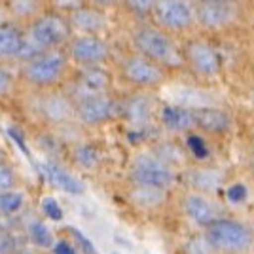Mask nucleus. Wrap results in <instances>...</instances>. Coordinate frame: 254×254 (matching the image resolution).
Here are the masks:
<instances>
[{
  "instance_id": "f257e3e1",
  "label": "nucleus",
  "mask_w": 254,
  "mask_h": 254,
  "mask_svg": "<svg viewBox=\"0 0 254 254\" xmlns=\"http://www.w3.org/2000/svg\"><path fill=\"white\" fill-rule=\"evenodd\" d=\"M19 87L25 93H42L63 89L68 76L72 72V64L64 50H53L34 55L29 61L15 64Z\"/></svg>"
},
{
  "instance_id": "f03ea898",
  "label": "nucleus",
  "mask_w": 254,
  "mask_h": 254,
  "mask_svg": "<svg viewBox=\"0 0 254 254\" xmlns=\"http://www.w3.org/2000/svg\"><path fill=\"white\" fill-rule=\"evenodd\" d=\"M23 29L27 42L36 53L64 50L74 36L66 13L53 8L52 2H48V6Z\"/></svg>"
},
{
  "instance_id": "7ed1b4c3",
  "label": "nucleus",
  "mask_w": 254,
  "mask_h": 254,
  "mask_svg": "<svg viewBox=\"0 0 254 254\" xmlns=\"http://www.w3.org/2000/svg\"><path fill=\"white\" fill-rule=\"evenodd\" d=\"M131 46L133 52L146 57L150 61L159 64L161 68H182L184 59L180 52L179 44L175 38L156 27L152 21L138 23L131 32Z\"/></svg>"
},
{
  "instance_id": "20e7f679",
  "label": "nucleus",
  "mask_w": 254,
  "mask_h": 254,
  "mask_svg": "<svg viewBox=\"0 0 254 254\" xmlns=\"http://www.w3.org/2000/svg\"><path fill=\"white\" fill-rule=\"evenodd\" d=\"M29 110L40 129L57 131L74 124V103L64 93V89L29 93Z\"/></svg>"
},
{
  "instance_id": "39448f33",
  "label": "nucleus",
  "mask_w": 254,
  "mask_h": 254,
  "mask_svg": "<svg viewBox=\"0 0 254 254\" xmlns=\"http://www.w3.org/2000/svg\"><path fill=\"white\" fill-rule=\"evenodd\" d=\"M180 175L177 171L165 165L163 161L154 158L148 150L138 152L127 165V182L138 186H152L161 190H173L179 184Z\"/></svg>"
},
{
  "instance_id": "423d86ee",
  "label": "nucleus",
  "mask_w": 254,
  "mask_h": 254,
  "mask_svg": "<svg viewBox=\"0 0 254 254\" xmlns=\"http://www.w3.org/2000/svg\"><path fill=\"white\" fill-rule=\"evenodd\" d=\"M118 76L133 91H152L167 82V70L146 57L131 52L118 63Z\"/></svg>"
},
{
  "instance_id": "0eeeda50",
  "label": "nucleus",
  "mask_w": 254,
  "mask_h": 254,
  "mask_svg": "<svg viewBox=\"0 0 254 254\" xmlns=\"http://www.w3.org/2000/svg\"><path fill=\"white\" fill-rule=\"evenodd\" d=\"M64 93L76 103L80 99L114 93V74L106 66H72Z\"/></svg>"
},
{
  "instance_id": "6e6552de",
  "label": "nucleus",
  "mask_w": 254,
  "mask_h": 254,
  "mask_svg": "<svg viewBox=\"0 0 254 254\" xmlns=\"http://www.w3.org/2000/svg\"><path fill=\"white\" fill-rule=\"evenodd\" d=\"M205 237L218 253H241L254 241L253 230L232 218H218L205 228Z\"/></svg>"
},
{
  "instance_id": "1a4fd4ad",
  "label": "nucleus",
  "mask_w": 254,
  "mask_h": 254,
  "mask_svg": "<svg viewBox=\"0 0 254 254\" xmlns=\"http://www.w3.org/2000/svg\"><path fill=\"white\" fill-rule=\"evenodd\" d=\"M152 23L171 36L184 34L195 25L193 4L184 0H154Z\"/></svg>"
},
{
  "instance_id": "9d476101",
  "label": "nucleus",
  "mask_w": 254,
  "mask_h": 254,
  "mask_svg": "<svg viewBox=\"0 0 254 254\" xmlns=\"http://www.w3.org/2000/svg\"><path fill=\"white\" fill-rule=\"evenodd\" d=\"M64 52L72 66H105L112 53L105 38L93 34H74Z\"/></svg>"
},
{
  "instance_id": "9b49d317",
  "label": "nucleus",
  "mask_w": 254,
  "mask_h": 254,
  "mask_svg": "<svg viewBox=\"0 0 254 254\" xmlns=\"http://www.w3.org/2000/svg\"><path fill=\"white\" fill-rule=\"evenodd\" d=\"M120 118V99L114 93L87 97L74 103V122L82 127H99Z\"/></svg>"
},
{
  "instance_id": "f8f14e48",
  "label": "nucleus",
  "mask_w": 254,
  "mask_h": 254,
  "mask_svg": "<svg viewBox=\"0 0 254 254\" xmlns=\"http://www.w3.org/2000/svg\"><path fill=\"white\" fill-rule=\"evenodd\" d=\"M120 118L129 129H152L158 120V105L152 91H131L120 99Z\"/></svg>"
},
{
  "instance_id": "ddd939ff",
  "label": "nucleus",
  "mask_w": 254,
  "mask_h": 254,
  "mask_svg": "<svg viewBox=\"0 0 254 254\" xmlns=\"http://www.w3.org/2000/svg\"><path fill=\"white\" fill-rule=\"evenodd\" d=\"M184 66H188L199 78H212L220 72V55L209 42L201 38H190L180 48Z\"/></svg>"
},
{
  "instance_id": "4468645a",
  "label": "nucleus",
  "mask_w": 254,
  "mask_h": 254,
  "mask_svg": "<svg viewBox=\"0 0 254 254\" xmlns=\"http://www.w3.org/2000/svg\"><path fill=\"white\" fill-rule=\"evenodd\" d=\"M27 59V36L21 25L13 21L0 23V63L19 64Z\"/></svg>"
},
{
  "instance_id": "2eb2a0df",
  "label": "nucleus",
  "mask_w": 254,
  "mask_h": 254,
  "mask_svg": "<svg viewBox=\"0 0 254 254\" xmlns=\"http://www.w3.org/2000/svg\"><path fill=\"white\" fill-rule=\"evenodd\" d=\"M193 10H195V23H199L203 29L209 31H218L232 25L237 13L235 4L224 0H203L193 4Z\"/></svg>"
},
{
  "instance_id": "dca6fc26",
  "label": "nucleus",
  "mask_w": 254,
  "mask_h": 254,
  "mask_svg": "<svg viewBox=\"0 0 254 254\" xmlns=\"http://www.w3.org/2000/svg\"><path fill=\"white\" fill-rule=\"evenodd\" d=\"M70 27L74 34H93V36H103V32L108 27V17L101 8L95 4H85L80 2L74 10L66 13Z\"/></svg>"
},
{
  "instance_id": "f3484780",
  "label": "nucleus",
  "mask_w": 254,
  "mask_h": 254,
  "mask_svg": "<svg viewBox=\"0 0 254 254\" xmlns=\"http://www.w3.org/2000/svg\"><path fill=\"white\" fill-rule=\"evenodd\" d=\"M64 159L82 173H95L105 163V150L93 140H76L66 146Z\"/></svg>"
},
{
  "instance_id": "a211bd4d",
  "label": "nucleus",
  "mask_w": 254,
  "mask_h": 254,
  "mask_svg": "<svg viewBox=\"0 0 254 254\" xmlns=\"http://www.w3.org/2000/svg\"><path fill=\"white\" fill-rule=\"evenodd\" d=\"M27 212L19 218V232L23 233L25 245L34 249V251H38V253L50 254L55 241H57L55 232L50 228V224L46 222L40 214H34L31 218H27Z\"/></svg>"
},
{
  "instance_id": "6ab92c4d",
  "label": "nucleus",
  "mask_w": 254,
  "mask_h": 254,
  "mask_svg": "<svg viewBox=\"0 0 254 254\" xmlns=\"http://www.w3.org/2000/svg\"><path fill=\"white\" fill-rule=\"evenodd\" d=\"M38 169L42 173V179L55 190L64 191L68 195H84L85 184L82 179L72 175L61 161H42L38 163Z\"/></svg>"
},
{
  "instance_id": "aec40b11",
  "label": "nucleus",
  "mask_w": 254,
  "mask_h": 254,
  "mask_svg": "<svg viewBox=\"0 0 254 254\" xmlns=\"http://www.w3.org/2000/svg\"><path fill=\"white\" fill-rule=\"evenodd\" d=\"M158 122L163 131L169 135H188L195 129V118L193 110L184 106L163 103L158 108Z\"/></svg>"
},
{
  "instance_id": "412c9836",
  "label": "nucleus",
  "mask_w": 254,
  "mask_h": 254,
  "mask_svg": "<svg viewBox=\"0 0 254 254\" xmlns=\"http://www.w3.org/2000/svg\"><path fill=\"white\" fill-rule=\"evenodd\" d=\"M180 207L184 214L190 218L195 226H201L203 230L207 226H211L214 220H218V211L216 207L211 203V199L203 193H197V191H186L180 199Z\"/></svg>"
},
{
  "instance_id": "4be33fe9",
  "label": "nucleus",
  "mask_w": 254,
  "mask_h": 254,
  "mask_svg": "<svg viewBox=\"0 0 254 254\" xmlns=\"http://www.w3.org/2000/svg\"><path fill=\"white\" fill-rule=\"evenodd\" d=\"M126 199L131 207L138 211H158L169 201V191L161 188H152V186H138V184H129L126 190Z\"/></svg>"
},
{
  "instance_id": "5701e85b",
  "label": "nucleus",
  "mask_w": 254,
  "mask_h": 254,
  "mask_svg": "<svg viewBox=\"0 0 254 254\" xmlns=\"http://www.w3.org/2000/svg\"><path fill=\"white\" fill-rule=\"evenodd\" d=\"M193 118H195V129H203L205 133H211V135L226 133L232 127L230 114L222 108H216V106L193 110Z\"/></svg>"
},
{
  "instance_id": "b1692460",
  "label": "nucleus",
  "mask_w": 254,
  "mask_h": 254,
  "mask_svg": "<svg viewBox=\"0 0 254 254\" xmlns=\"http://www.w3.org/2000/svg\"><path fill=\"white\" fill-rule=\"evenodd\" d=\"M186 184L190 186V191H197V193H211L216 191L222 184V173L218 169H212V167H193L188 169L184 175Z\"/></svg>"
},
{
  "instance_id": "393cba45",
  "label": "nucleus",
  "mask_w": 254,
  "mask_h": 254,
  "mask_svg": "<svg viewBox=\"0 0 254 254\" xmlns=\"http://www.w3.org/2000/svg\"><path fill=\"white\" fill-rule=\"evenodd\" d=\"M46 6L48 2H42V0H6L4 2L10 21L17 23L21 27H27Z\"/></svg>"
},
{
  "instance_id": "a878e982",
  "label": "nucleus",
  "mask_w": 254,
  "mask_h": 254,
  "mask_svg": "<svg viewBox=\"0 0 254 254\" xmlns=\"http://www.w3.org/2000/svg\"><path fill=\"white\" fill-rule=\"evenodd\" d=\"M148 152L154 158H158L159 161H163L165 165L173 167L175 171L179 165H184L190 158L186 148L182 144H177L175 140H156V142H152Z\"/></svg>"
},
{
  "instance_id": "bb28decb",
  "label": "nucleus",
  "mask_w": 254,
  "mask_h": 254,
  "mask_svg": "<svg viewBox=\"0 0 254 254\" xmlns=\"http://www.w3.org/2000/svg\"><path fill=\"white\" fill-rule=\"evenodd\" d=\"M27 209V193L25 190H11L0 193V218L2 220H17L21 218Z\"/></svg>"
},
{
  "instance_id": "cd10ccee",
  "label": "nucleus",
  "mask_w": 254,
  "mask_h": 254,
  "mask_svg": "<svg viewBox=\"0 0 254 254\" xmlns=\"http://www.w3.org/2000/svg\"><path fill=\"white\" fill-rule=\"evenodd\" d=\"M21 247H25V239L19 232V218L13 222L0 218V254H17Z\"/></svg>"
},
{
  "instance_id": "c85d7f7f",
  "label": "nucleus",
  "mask_w": 254,
  "mask_h": 254,
  "mask_svg": "<svg viewBox=\"0 0 254 254\" xmlns=\"http://www.w3.org/2000/svg\"><path fill=\"white\" fill-rule=\"evenodd\" d=\"M173 97H175L173 105L184 106V108H190V110H199V108L214 106V101H212L211 95H207L205 91H199V89H193V87H186V85L175 89Z\"/></svg>"
},
{
  "instance_id": "c756f323",
  "label": "nucleus",
  "mask_w": 254,
  "mask_h": 254,
  "mask_svg": "<svg viewBox=\"0 0 254 254\" xmlns=\"http://www.w3.org/2000/svg\"><path fill=\"white\" fill-rule=\"evenodd\" d=\"M19 93H21V87L17 80L15 64L0 63V105L13 101Z\"/></svg>"
},
{
  "instance_id": "7c9ffc66",
  "label": "nucleus",
  "mask_w": 254,
  "mask_h": 254,
  "mask_svg": "<svg viewBox=\"0 0 254 254\" xmlns=\"http://www.w3.org/2000/svg\"><path fill=\"white\" fill-rule=\"evenodd\" d=\"M11 190H23V177L10 159L0 156V193Z\"/></svg>"
},
{
  "instance_id": "2f4dec72",
  "label": "nucleus",
  "mask_w": 254,
  "mask_h": 254,
  "mask_svg": "<svg viewBox=\"0 0 254 254\" xmlns=\"http://www.w3.org/2000/svg\"><path fill=\"white\" fill-rule=\"evenodd\" d=\"M184 148L188 152V156L191 159H197V161H205V159L211 156L209 152V146H207V140L197 135V133H188L186 138H184Z\"/></svg>"
},
{
  "instance_id": "473e14b6",
  "label": "nucleus",
  "mask_w": 254,
  "mask_h": 254,
  "mask_svg": "<svg viewBox=\"0 0 254 254\" xmlns=\"http://www.w3.org/2000/svg\"><path fill=\"white\" fill-rule=\"evenodd\" d=\"M182 254H218V251L209 243L205 233H193L182 245Z\"/></svg>"
},
{
  "instance_id": "72a5a7b5",
  "label": "nucleus",
  "mask_w": 254,
  "mask_h": 254,
  "mask_svg": "<svg viewBox=\"0 0 254 254\" xmlns=\"http://www.w3.org/2000/svg\"><path fill=\"white\" fill-rule=\"evenodd\" d=\"M63 232L66 233V237L72 239V243L76 245V249H78L80 254H99L93 241H91L80 228H76V226H66Z\"/></svg>"
},
{
  "instance_id": "f704fd0d",
  "label": "nucleus",
  "mask_w": 254,
  "mask_h": 254,
  "mask_svg": "<svg viewBox=\"0 0 254 254\" xmlns=\"http://www.w3.org/2000/svg\"><path fill=\"white\" fill-rule=\"evenodd\" d=\"M40 216L44 220H52V222H63L64 211L59 205V201L53 195H44L40 199Z\"/></svg>"
},
{
  "instance_id": "c9c22d12",
  "label": "nucleus",
  "mask_w": 254,
  "mask_h": 254,
  "mask_svg": "<svg viewBox=\"0 0 254 254\" xmlns=\"http://www.w3.org/2000/svg\"><path fill=\"white\" fill-rule=\"evenodd\" d=\"M226 197L230 203H243L247 197H249V190L247 186L237 182V184H232L228 190H226Z\"/></svg>"
},
{
  "instance_id": "e433bc0d",
  "label": "nucleus",
  "mask_w": 254,
  "mask_h": 254,
  "mask_svg": "<svg viewBox=\"0 0 254 254\" xmlns=\"http://www.w3.org/2000/svg\"><path fill=\"white\" fill-rule=\"evenodd\" d=\"M50 254H80L70 237H59Z\"/></svg>"
},
{
  "instance_id": "4c0bfd02",
  "label": "nucleus",
  "mask_w": 254,
  "mask_h": 254,
  "mask_svg": "<svg viewBox=\"0 0 254 254\" xmlns=\"http://www.w3.org/2000/svg\"><path fill=\"white\" fill-rule=\"evenodd\" d=\"M110 254H120V253H116V251H114V253H110Z\"/></svg>"
},
{
  "instance_id": "58836bf2",
  "label": "nucleus",
  "mask_w": 254,
  "mask_h": 254,
  "mask_svg": "<svg viewBox=\"0 0 254 254\" xmlns=\"http://www.w3.org/2000/svg\"><path fill=\"white\" fill-rule=\"evenodd\" d=\"M253 233H254V230H253Z\"/></svg>"
}]
</instances>
